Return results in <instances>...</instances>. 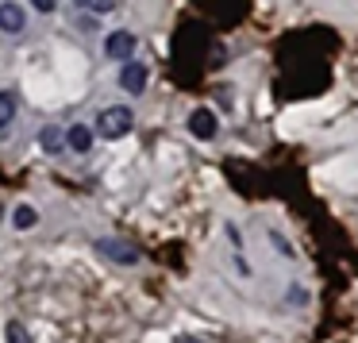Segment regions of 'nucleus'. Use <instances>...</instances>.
<instances>
[{"label": "nucleus", "instance_id": "obj_6", "mask_svg": "<svg viewBox=\"0 0 358 343\" xmlns=\"http://www.w3.org/2000/svg\"><path fill=\"white\" fill-rule=\"evenodd\" d=\"M189 132H193L196 139H212V135H216V116H212V108H196L193 116H189Z\"/></svg>", "mask_w": 358, "mask_h": 343}, {"label": "nucleus", "instance_id": "obj_14", "mask_svg": "<svg viewBox=\"0 0 358 343\" xmlns=\"http://www.w3.org/2000/svg\"><path fill=\"white\" fill-rule=\"evenodd\" d=\"M178 343H201V340H178Z\"/></svg>", "mask_w": 358, "mask_h": 343}, {"label": "nucleus", "instance_id": "obj_8", "mask_svg": "<svg viewBox=\"0 0 358 343\" xmlns=\"http://www.w3.org/2000/svg\"><path fill=\"white\" fill-rule=\"evenodd\" d=\"M39 147L47 150V155H58V150L66 147V132H62V127H55V124H47L39 132Z\"/></svg>", "mask_w": 358, "mask_h": 343}, {"label": "nucleus", "instance_id": "obj_11", "mask_svg": "<svg viewBox=\"0 0 358 343\" xmlns=\"http://www.w3.org/2000/svg\"><path fill=\"white\" fill-rule=\"evenodd\" d=\"M4 340H8V343H31V332H27L24 320H8V328H4Z\"/></svg>", "mask_w": 358, "mask_h": 343}, {"label": "nucleus", "instance_id": "obj_2", "mask_svg": "<svg viewBox=\"0 0 358 343\" xmlns=\"http://www.w3.org/2000/svg\"><path fill=\"white\" fill-rule=\"evenodd\" d=\"M96 255H104V258H112V262H120V266H135L139 262V251L131 247L127 239H96Z\"/></svg>", "mask_w": 358, "mask_h": 343}, {"label": "nucleus", "instance_id": "obj_4", "mask_svg": "<svg viewBox=\"0 0 358 343\" xmlns=\"http://www.w3.org/2000/svg\"><path fill=\"white\" fill-rule=\"evenodd\" d=\"M120 89H127L131 97H139L143 89H147V66L143 62H124V70H120Z\"/></svg>", "mask_w": 358, "mask_h": 343}, {"label": "nucleus", "instance_id": "obj_1", "mask_svg": "<svg viewBox=\"0 0 358 343\" xmlns=\"http://www.w3.org/2000/svg\"><path fill=\"white\" fill-rule=\"evenodd\" d=\"M131 127H135L131 108H124V104H112V108H104L101 116H96L93 132L101 135V139H124V135H131Z\"/></svg>", "mask_w": 358, "mask_h": 343}, {"label": "nucleus", "instance_id": "obj_3", "mask_svg": "<svg viewBox=\"0 0 358 343\" xmlns=\"http://www.w3.org/2000/svg\"><path fill=\"white\" fill-rule=\"evenodd\" d=\"M104 55H108L112 62H131V55H135V35H131V31H112L108 39H104Z\"/></svg>", "mask_w": 358, "mask_h": 343}, {"label": "nucleus", "instance_id": "obj_12", "mask_svg": "<svg viewBox=\"0 0 358 343\" xmlns=\"http://www.w3.org/2000/svg\"><path fill=\"white\" fill-rule=\"evenodd\" d=\"M73 4H81V8L96 12V16H108V12H116V0H73Z\"/></svg>", "mask_w": 358, "mask_h": 343}, {"label": "nucleus", "instance_id": "obj_5", "mask_svg": "<svg viewBox=\"0 0 358 343\" xmlns=\"http://www.w3.org/2000/svg\"><path fill=\"white\" fill-rule=\"evenodd\" d=\"M24 24H27L24 8H20V4H12V0H4V4H0V31L16 35V31H24Z\"/></svg>", "mask_w": 358, "mask_h": 343}, {"label": "nucleus", "instance_id": "obj_7", "mask_svg": "<svg viewBox=\"0 0 358 343\" xmlns=\"http://www.w3.org/2000/svg\"><path fill=\"white\" fill-rule=\"evenodd\" d=\"M66 147H70V150H78V155H85V150L93 147V127L73 124L70 132H66Z\"/></svg>", "mask_w": 358, "mask_h": 343}, {"label": "nucleus", "instance_id": "obj_10", "mask_svg": "<svg viewBox=\"0 0 358 343\" xmlns=\"http://www.w3.org/2000/svg\"><path fill=\"white\" fill-rule=\"evenodd\" d=\"M12 224H16L20 232H27V227L39 224V212H35L31 204H16V212H12Z\"/></svg>", "mask_w": 358, "mask_h": 343}, {"label": "nucleus", "instance_id": "obj_9", "mask_svg": "<svg viewBox=\"0 0 358 343\" xmlns=\"http://www.w3.org/2000/svg\"><path fill=\"white\" fill-rule=\"evenodd\" d=\"M12 120H16V93L0 89V132H8Z\"/></svg>", "mask_w": 358, "mask_h": 343}, {"label": "nucleus", "instance_id": "obj_13", "mask_svg": "<svg viewBox=\"0 0 358 343\" xmlns=\"http://www.w3.org/2000/svg\"><path fill=\"white\" fill-rule=\"evenodd\" d=\"M31 4H35L39 12H55V0H31Z\"/></svg>", "mask_w": 358, "mask_h": 343}]
</instances>
